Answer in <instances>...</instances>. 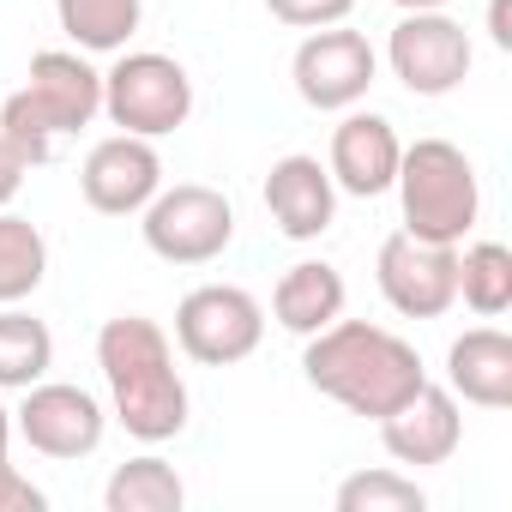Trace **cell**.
<instances>
[{"mask_svg": "<svg viewBox=\"0 0 512 512\" xmlns=\"http://www.w3.org/2000/svg\"><path fill=\"white\" fill-rule=\"evenodd\" d=\"M302 374H308V386H314L320 398H332V404H344L350 416H368V422L392 416V410L428 380L416 344H404V338L386 332V326L344 320V314H338L326 332L308 338Z\"/></svg>", "mask_w": 512, "mask_h": 512, "instance_id": "6da1fadb", "label": "cell"}, {"mask_svg": "<svg viewBox=\"0 0 512 512\" xmlns=\"http://www.w3.org/2000/svg\"><path fill=\"white\" fill-rule=\"evenodd\" d=\"M97 368L115 404V422L145 440L163 446L187 428V380L175 368V344L157 320L145 314H115L97 332Z\"/></svg>", "mask_w": 512, "mask_h": 512, "instance_id": "7a4b0ae2", "label": "cell"}, {"mask_svg": "<svg viewBox=\"0 0 512 512\" xmlns=\"http://www.w3.org/2000/svg\"><path fill=\"white\" fill-rule=\"evenodd\" d=\"M97 115H103V73L79 49H43L31 55L25 85L0 103V139L25 157V169H37L55 157L61 139H73Z\"/></svg>", "mask_w": 512, "mask_h": 512, "instance_id": "3957f363", "label": "cell"}, {"mask_svg": "<svg viewBox=\"0 0 512 512\" xmlns=\"http://www.w3.org/2000/svg\"><path fill=\"white\" fill-rule=\"evenodd\" d=\"M392 187H398L404 229L422 235V241L464 247V235H470L476 217H482V181H476V163H470L452 139H416V145H404Z\"/></svg>", "mask_w": 512, "mask_h": 512, "instance_id": "277c9868", "label": "cell"}, {"mask_svg": "<svg viewBox=\"0 0 512 512\" xmlns=\"http://www.w3.org/2000/svg\"><path fill=\"white\" fill-rule=\"evenodd\" d=\"M103 115L121 127V133H139V139H163L175 127H187L193 115V79L175 55H157V49H121V61L103 73Z\"/></svg>", "mask_w": 512, "mask_h": 512, "instance_id": "5b68a950", "label": "cell"}, {"mask_svg": "<svg viewBox=\"0 0 512 512\" xmlns=\"http://www.w3.org/2000/svg\"><path fill=\"white\" fill-rule=\"evenodd\" d=\"M139 235L163 266H211L235 241V205L199 181L157 187V199L139 211Z\"/></svg>", "mask_w": 512, "mask_h": 512, "instance_id": "8992f818", "label": "cell"}, {"mask_svg": "<svg viewBox=\"0 0 512 512\" xmlns=\"http://www.w3.org/2000/svg\"><path fill=\"white\" fill-rule=\"evenodd\" d=\"M266 338V308L241 284H199L175 308V344L199 368H235L260 350Z\"/></svg>", "mask_w": 512, "mask_h": 512, "instance_id": "52a82bcc", "label": "cell"}, {"mask_svg": "<svg viewBox=\"0 0 512 512\" xmlns=\"http://www.w3.org/2000/svg\"><path fill=\"white\" fill-rule=\"evenodd\" d=\"M386 61L410 97H452L470 79L476 49L452 13H404L386 37Z\"/></svg>", "mask_w": 512, "mask_h": 512, "instance_id": "ba28073f", "label": "cell"}, {"mask_svg": "<svg viewBox=\"0 0 512 512\" xmlns=\"http://www.w3.org/2000/svg\"><path fill=\"white\" fill-rule=\"evenodd\" d=\"M380 296L392 302V314L404 320H440L458 302V247L446 241H422L410 229L380 241V260H374Z\"/></svg>", "mask_w": 512, "mask_h": 512, "instance_id": "9c48e42d", "label": "cell"}, {"mask_svg": "<svg viewBox=\"0 0 512 512\" xmlns=\"http://www.w3.org/2000/svg\"><path fill=\"white\" fill-rule=\"evenodd\" d=\"M380 73V55L368 49L362 31H344V25H326V31H308L296 61H290V79H296V97L320 115H344L368 97Z\"/></svg>", "mask_w": 512, "mask_h": 512, "instance_id": "30bf717a", "label": "cell"}, {"mask_svg": "<svg viewBox=\"0 0 512 512\" xmlns=\"http://www.w3.org/2000/svg\"><path fill=\"white\" fill-rule=\"evenodd\" d=\"M13 434H19L31 452H43V458L73 464V458H91V452L103 446L109 416H103V404H97L85 386L37 380V386H25V404L13 410Z\"/></svg>", "mask_w": 512, "mask_h": 512, "instance_id": "8fae6325", "label": "cell"}, {"mask_svg": "<svg viewBox=\"0 0 512 512\" xmlns=\"http://www.w3.org/2000/svg\"><path fill=\"white\" fill-rule=\"evenodd\" d=\"M157 187H163V157H157V145L139 139V133H109V139H97L91 157H85V169H79V193H85V205L103 211V217H139V211L157 199Z\"/></svg>", "mask_w": 512, "mask_h": 512, "instance_id": "7c38bea8", "label": "cell"}, {"mask_svg": "<svg viewBox=\"0 0 512 512\" xmlns=\"http://www.w3.org/2000/svg\"><path fill=\"white\" fill-rule=\"evenodd\" d=\"M464 440V410L446 386L422 380L392 416H380V446L392 452V464H410V470H428V464H446Z\"/></svg>", "mask_w": 512, "mask_h": 512, "instance_id": "4fadbf2b", "label": "cell"}, {"mask_svg": "<svg viewBox=\"0 0 512 512\" xmlns=\"http://www.w3.org/2000/svg\"><path fill=\"white\" fill-rule=\"evenodd\" d=\"M398 157H404V145H398V133H392L386 115H374V109H344V121L332 127V163H326V175H332L338 193L380 199V193H392Z\"/></svg>", "mask_w": 512, "mask_h": 512, "instance_id": "5bb4252c", "label": "cell"}, {"mask_svg": "<svg viewBox=\"0 0 512 512\" xmlns=\"http://www.w3.org/2000/svg\"><path fill=\"white\" fill-rule=\"evenodd\" d=\"M266 211H272L278 235H290V241H320V235L332 229V217H338V187H332L326 163L308 157V151L278 157L272 175H266Z\"/></svg>", "mask_w": 512, "mask_h": 512, "instance_id": "9a60e30c", "label": "cell"}, {"mask_svg": "<svg viewBox=\"0 0 512 512\" xmlns=\"http://www.w3.org/2000/svg\"><path fill=\"white\" fill-rule=\"evenodd\" d=\"M446 392L476 410H506L512 404V338L500 326H470L464 338H452Z\"/></svg>", "mask_w": 512, "mask_h": 512, "instance_id": "2e32d148", "label": "cell"}, {"mask_svg": "<svg viewBox=\"0 0 512 512\" xmlns=\"http://www.w3.org/2000/svg\"><path fill=\"white\" fill-rule=\"evenodd\" d=\"M344 302H350L344 272L326 266V260H302V266H290V272L278 278V290H272V320H278L284 332H296V338H314V332H326V326L344 314Z\"/></svg>", "mask_w": 512, "mask_h": 512, "instance_id": "e0dca14e", "label": "cell"}, {"mask_svg": "<svg viewBox=\"0 0 512 512\" xmlns=\"http://www.w3.org/2000/svg\"><path fill=\"white\" fill-rule=\"evenodd\" d=\"M49 368H55V332L19 302L0 308V392H25L49 380Z\"/></svg>", "mask_w": 512, "mask_h": 512, "instance_id": "ac0fdd59", "label": "cell"}, {"mask_svg": "<svg viewBox=\"0 0 512 512\" xmlns=\"http://www.w3.org/2000/svg\"><path fill=\"white\" fill-rule=\"evenodd\" d=\"M103 506H109V512H181V506H187V482L175 476L169 458L145 452V458H127V464L103 482Z\"/></svg>", "mask_w": 512, "mask_h": 512, "instance_id": "d6986e66", "label": "cell"}, {"mask_svg": "<svg viewBox=\"0 0 512 512\" xmlns=\"http://www.w3.org/2000/svg\"><path fill=\"white\" fill-rule=\"evenodd\" d=\"M145 0H55L61 31L79 43V55H121L139 31Z\"/></svg>", "mask_w": 512, "mask_h": 512, "instance_id": "ffe728a7", "label": "cell"}, {"mask_svg": "<svg viewBox=\"0 0 512 512\" xmlns=\"http://www.w3.org/2000/svg\"><path fill=\"white\" fill-rule=\"evenodd\" d=\"M49 278V241L31 217L0 211V308H13L25 296H37V284Z\"/></svg>", "mask_w": 512, "mask_h": 512, "instance_id": "44dd1931", "label": "cell"}, {"mask_svg": "<svg viewBox=\"0 0 512 512\" xmlns=\"http://www.w3.org/2000/svg\"><path fill=\"white\" fill-rule=\"evenodd\" d=\"M458 296L482 320H500L512 308V247L506 241H470V247H458Z\"/></svg>", "mask_w": 512, "mask_h": 512, "instance_id": "7402d4cb", "label": "cell"}, {"mask_svg": "<svg viewBox=\"0 0 512 512\" xmlns=\"http://www.w3.org/2000/svg\"><path fill=\"white\" fill-rule=\"evenodd\" d=\"M428 494L404 470H356L338 482V512H422Z\"/></svg>", "mask_w": 512, "mask_h": 512, "instance_id": "603a6c76", "label": "cell"}, {"mask_svg": "<svg viewBox=\"0 0 512 512\" xmlns=\"http://www.w3.org/2000/svg\"><path fill=\"white\" fill-rule=\"evenodd\" d=\"M356 0H266V13L278 25H296V31H326V25H344Z\"/></svg>", "mask_w": 512, "mask_h": 512, "instance_id": "cb8c5ba5", "label": "cell"}, {"mask_svg": "<svg viewBox=\"0 0 512 512\" xmlns=\"http://www.w3.org/2000/svg\"><path fill=\"white\" fill-rule=\"evenodd\" d=\"M43 506H49V494L31 476H19L13 464H0V512H43Z\"/></svg>", "mask_w": 512, "mask_h": 512, "instance_id": "d4e9b609", "label": "cell"}, {"mask_svg": "<svg viewBox=\"0 0 512 512\" xmlns=\"http://www.w3.org/2000/svg\"><path fill=\"white\" fill-rule=\"evenodd\" d=\"M25 175H31V169H25V157H19V151H13L7 139H0V211H7V205L19 199V187H25Z\"/></svg>", "mask_w": 512, "mask_h": 512, "instance_id": "484cf974", "label": "cell"}, {"mask_svg": "<svg viewBox=\"0 0 512 512\" xmlns=\"http://www.w3.org/2000/svg\"><path fill=\"white\" fill-rule=\"evenodd\" d=\"M488 37H494L500 55L512 49V0H488Z\"/></svg>", "mask_w": 512, "mask_h": 512, "instance_id": "4316f807", "label": "cell"}, {"mask_svg": "<svg viewBox=\"0 0 512 512\" xmlns=\"http://www.w3.org/2000/svg\"><path fill=\"white\" fill-rule=\"evenodd\" d=\"M0 464H13V410L0 404Z\"/></svg>", "mask_w": 512, "mask_h": 512, "instance_id": "83f0119b", "label": "cell"}, {"mask_svg": "<svg viewBox=\"0 0 512 512\" xmlns=\"http://www.w3.org/2000/svg\"><path fill=\"white\" fill-rule=\"evenodd\" d=\"M398 7H404V13H446L452 0H398Z\"/></svg>", "mask_w": 512, "mask_h": 512, "instance_id": "f1b7e54d", "label": "cell"}]
</instances>
